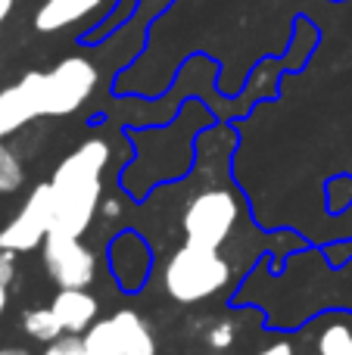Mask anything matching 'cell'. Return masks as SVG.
<instances>
[{
  "mask_svg": "<svg viewBox=\"0 0 352 355\" xmlns=\"http://www.w3.org/2000/svg\"><path fill=\"white\" fill-rule=\"evenodd\" d=\"M109 166V144L103 137L78 144L50 178L53 196V227L66 234H81L94 225L103 202V172Z\"/></svg>",
  "mask_w": 352,
  "mask_h": 355,
  "instance_id": "1",
  "label": "cell"
},
{
  "mask_svg": "<svg viewBox=\"0 0 352 355\" xmlns=\"http://www.w3.org/2000/svg\"><path fill=\"white\" fill-rule=\"evenodd\" d=\"M228 284L231 262L218 250L184 243L162 265V290L168 300L181 302V306H200V302L218 296Z\"/></svg>",
  "mask_w": 352,
  "mask_h": 355,
  "instance_id": "2",
  "label": "cell"
},
{
  "mask_svg": "<svg viewBox=\"0 0 352 355\" xmlns=\"http://www.w3.org/2000/svg\"><path fill=\"white\" fill-rule=\"evenodd\" d=\"M240 200L231 187H206L193 193L181 215L184 240L206 250H222L240 221Z\"/></svg>",
  "mask_w": 352,
  "mask_h": 355,
  "instance_id": "3",
  "label": "cell"
},
{
  "mask_svg": "<svg viewBox=\"0 0 352 355\" xmlns=\"http://www.w3.org/2000/svg\"><path fill=\"white\" fill-rule=\"evenodd\" d=\"M100 75L85 56H66L50 72H44V116H72L91 100Z\"/></svg>",
  "mask_w": 352,
  "mask_h": 355,
  "instance_id": "4",
  "label": "cell"
},
{
  "mask_svg": "<svg viewBox=\"0 0 352 355\" xmlns=\"http://www.w3.org/2000/svg\"><path fill=\"white\" fill-rule=\"evenodd\" d=\"M41 262L50 281L60 290L69 287H91L97 277V252L81 237L66 231H50L41 243Z\"/></svg>",
  "mask_w": 352,
  "mask_h": 355,
  "instance_id": "5",
  "label": "cell"
},
{
  "mask_svg": "<svg viewBox=\"0 0 352 355\" xmlns=\"http://www.w3.org/2000/svg\"><path fill=\"white\" fill-rule=\"evenodd\" d=\"M53 231V196L50 184H37L16 215L0 227V246L10 252H31Z\"/></svg>",
  "mask_w": 352,
  "mask_h": 355,
  "instance_id": "6",
  "label": "cell"
},
{
  "mask_svg": "<svg viewBox=\"0 0 352 355\" xmlns=\"http://www.w3.org/2000/svg\"><path fill=\"white\" fill-rule=\"evenodd\" d=\"M44 116V72H28L0 91V141Z\"/></svg>",
  "mask_w": 352,
  "mask_h": 355,
  "instance_id": "7",
  "label": "cell"
},
{
  "mask_svg": "<svg viewBox=\"0 0 352 355\" xmlns=\"http://www.w3.org/2000/svg\"><path fill=\"white\" fill-rule=\"evenodd\" d=\"M50 309L56 312V318L66 327V334H85L100 318V302L87 287L60 290L53 296V302H50Z\"/></svg>",
  "mask_w": 352,
  "mask_h": 355,
  "instance_id": "8",
  "label": "cell"
},
{
  "mask_svg": "<svg viewBox=\"0 0 352 355\" xmlns=\"http://www.w3.org/2000/svg\"><path fill=\"white\" fill-rule=\"evenodd\" d=\"M100 6H103V0H44L41 10L35 12V28L41 35H53V31H62L87 19Z\"/></svg>",
  "mask_w": 352,
  "mask_h": 355,
  "instance_id": "9",
  "label": "cell"
},
{
  "mask_svg": "<svg viewBox=\"0 0 352 355\" xmlns=\"http://www.w3.org/2000/svg\"><path fill=\"white\" fill-rule=\"evenodd\" d=\"M22 327L31 340H37V343H44V346L56 343V340L66 334V327L60 324V318H56V312L50 306L47 309H28V312L22 315Z\"/></svg>",
  "mask_w": 352,
  "mask_h": 355,
  "instance_id": "10",
  "label": "cell"
},
{
  "mask_svg": "<svg viewBox=\"0 0 352 355\" xmlns=\"http://www.w3.org/2000/svg\"><path fill=\"white\" fill-rule=\"evenodd\" d=\"M315 355H352V327L328 324L315 340Z\"/></svg>",
  "mask_w": 352,
  "mask_h": 355,
  "instance_id": "11",
  "label": "cell"
},
{
  "mask_svg": "<svg viewBox=\"0 0 352 355\" xmlns=\"http://www.w3.org/2000/svg\"><path fill=\"white\" fill-rule=\"evenodd\" d=\"M22 184H25V166H22V159L16 156V150L6 147V144L0 141V196L16 193Z\"/></svg>",
  "mask_w": 352,
  "mask_h": 355,
  "instance_id": "12",
  "label": "cell"
},
{
  "mask_svg": "<svg viewBox=\"0 0 352 355\" xmlns=\"http://www.w3.org/2000/svg\"><path fill=\"white\" fill-rule=\"evenodd\" d=\"M234 340H237V324L231 318L212 321V324L203 331V343H206V349H212V352L231 349V346H234Z\"/></svg>",
  "mask_w": 352,
  "mask_h": 355,
  "instance_id": "13",
  "label": "cell"
},
{
  "mask_svg": "<svg viewBox=\"0 0 352 355\" xmlns=\"http://www.w3.org/2000/svg\"><path fill=\"white\" fill-rule=\"evenodd\" d=\"M156 352H159V346H156L153 331H150V324H143L116 355H156Z\"/></svg>",
  "mask_w": 352,
  "mask_h": 355,
  "instance_id": "14",
  "label": "cell"
},
{
  "mask_svg": "<svg viewBox=\"0 0 352 355\" xmlns=\"http://www.w3.org/2000/svg\"><path fill=\"white\" fill-rule=\"evenodd\" d=\"M44 355H91L85 346V340H81V334H62L56 343H50Z\"/></svg>",
  "mask_w": 352,
  "mask_h": 355,
  "instance_id": "15",
  "label": "cell"
},
{
  "mask_svg": "<svg viewBox=\"0 0 352 355\" xmlns=\"http://www.w3.org/2000/svg\"><path fill=\"white\" fill-rule=\"evenodd\" d=\"M12 277H16V252H10V250L0 246V284L10 287Z\"/></svg>",
  "mask_w": 352,
  "mask_h": 355,
  "instance_id": "16",
  "label": "cell"
},
{
  "mask_svg": "<svg viewBox=\"0 0 352 355\" xmlns=\"http://www.w3.org/2000/svg\"><path fill=\"white\" fill-rule=\"evenodd\" d=\"M122 212H125V206H122L118 196H106V200L100 202V218H106V221L122 218Z\"/></svg>",
  "mask_w": 352,
  "mask_h": 355,
  "instance_id": "17",
  "label": "cell"
},
{
  "mask_svg": "<svg viewBox=\"0 0 352 355\" xmlns=\"http://www.w3.org/2000/svg\"><path fill=\"white\" fill-rule=\"evenodd\" d=\"M253 355H297V352H293V343H290V340H274V343L262 346V349L253 352Z\"/></svg>",
  "mask_w": 352,
  "mask_h": 355,
  "instance_id": "18",
  "label": "cell"
},
{
  "mask_svg": "<svg viewBox=\"0 0 352 355\" xmlns=\"http://www.w3.org/2000/svg\"><path fill=\"white\" fill-rule=\"evenodd\" d=\"M12 3H16V0H0V25H3L6 19H10V12H12Z\"/></svg>",
  "mask_w": 352,
  "mask_h": 355,
  "instance_id": "19",
  "label": "cell"
},
{
  "mask_svg": "<svg viewBox=\"0 0 352 355\" xmlns=\"http://www.w3.org/2000/svg\"><path fill=\"white\" fill-rule=\"evenodd\" d=\"M0 355H31V352L28 349H19V346H3Z\"/></svg>",
  "mask_w": 352,
  "mask_h": 355,
  "instance_id": "20",
  "label": "cell"
},
{
  "mask_svg": "<svg viewBox=\"0 0 352 355\" xmlns=\"http://www.w3.org/2000/svg\"><path fill=\"white\" fill-rule=\"evenodd\" d=\"M3 312H6V287L0 284V315H3Z\"/></svg>",
  "mask_w": 352,
  "mask_h": 355,
  "instance_id": "21",
  "label": "cell"
}]
</instances>
